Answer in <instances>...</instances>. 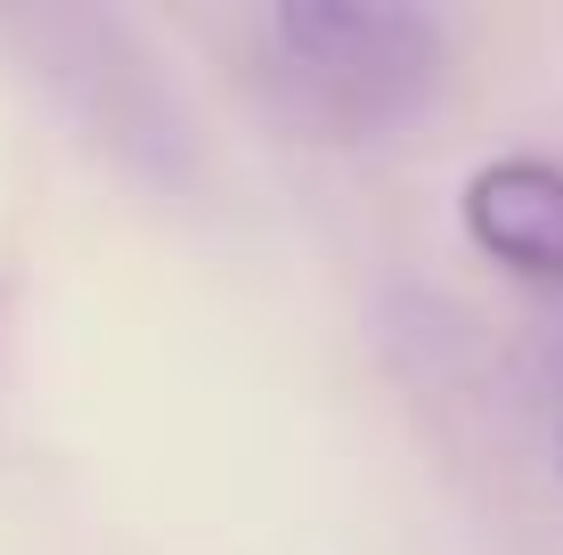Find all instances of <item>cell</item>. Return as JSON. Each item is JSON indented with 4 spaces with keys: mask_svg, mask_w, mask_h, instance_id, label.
I'll use <instances>...</instances> for the list:
<instances>
[{
    "mask_svg": "<svg viewBox=\"0 0 563 555\" xmlns=\"http://www.w3.org/2000/svg\"><path fill=\"white\" fill-rule=\"evenodd\" d=\"M278 57L335 123H384L433 99L441 25L417 9H278Z\"/></svg>",
    "mask_w": 563,
    "mask_h": 555,
    "instance_id": "cell-1",
    "label": "cell"
},
{
    "mask_svg": "<svg viewBox=\"0 0 563 555\" xmlns=\"http://www.w3.org/2000/svg\"><path fill=\"white\" fill-rule=\"evenodd\" d=\"M457 221L474 254H490L522 286H563V164L548 156H498L465 180Z\"/></svg>",
    "mask_w": 563,
    "mask_h": 555,
    "instance_id": "cell-2",
    "label": "cell"
}]
</instances>
